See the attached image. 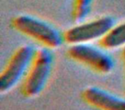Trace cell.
Wrapping results in <instances>:
<instances>
[{
    "instance_id": "7",
    "label": "cell",
    "mask_w": 125,
    "mask_h": 110,
    "mask_svg": "<svg viewBox=\"0 0 125 110\" xmlns=\"http://www.w3.org/2000/svg\"><path fill=\"white\" fill-rule=\"evenodd\" d=\"M99 45L105 50H114L125 47V22L115 24L107 34L99 40Z\"/></svg>"
},
{
    "instance_id": "8",
    "label": "cell",
    "mask_w": 125,
    "mask_h": 110,
    "mask_svg": "<svg viewBox=\"0 0 125 110\" xmlns=\"http://www.w3.org/2000/svg\"><path fill=\"white\" fill-rule=\"evenodd\" d=\"M94 0H73L71 16L75 22L81 23L88 16L92 11Z\"/></svg>"
},
{
    "instance_id": "5",
    "label": "cell",
    "mask_w": 125,
    "mask_h": 110,
    "mask_svg": "<svg viewBox=\"0 0 125 110\" xmlns=\"http://www.w3.org/2000/svg\"><path fill=\"white\" fill-rule=\"evenodd\" d=\"M115 25V19L104 16L86 22H81L62 32L64 43L68 45L90 43L99 40Z\"/></svg>"
},
{
    "instance_id": "1",
    "label": "cell",
    "mask_w": 125,
    "mask_h": 110,
    "mask_svg": "<svg viewBox=\"0 0 125 110\" xmlns=\"http://www.w3.org/2000/svg\"><path fill=\"white\" fill-rule=\"evenodd\" d=\"M54 55L52 49L41 47L35 50L30 66L21 81V93L27 98L38 96L52 75Z\"/></svg>"
},
{
    "instance_id": "6",
    "label": "cell",
    "mask_w": 125,
    "mask_h": 110,
    "mask_svg": "<svg viewBox=\"0 0 125 110\" xmlns=\"http://www.w3.org/2000/svg\"><path fill=\"white\" fill-rule=\"evenodd\" d=\"M82 99L98 110H125V97H121L96 86H90L82 92Z\"/></svg>"
},
{
    "instance_id": "3",
    "label": "cell",
    "mask_w": 125,
    "mask_h": 110,
    "mask_svg": "<svg viewBox=\"0 0 125 110\" xmlns=\"http://www.w3.org/2000/svg\"><path fill=\"white\" fill-rule=\"evenodd\" d=\"M67 56L76 62L101 75H107L113 71L115 62L105 49L91 45L90 43L70 45L66 52Z\"/></svg>"
},
{
    "instance_id": "9",
    "label": "cell",
    "mask_w": 125,
    "mask_h": 110,
    "mask_svg": "<svg viewBox=\"0 0 125 110\" xmlns=\"http://www.w3.org/2000/svg\"><path fill=\"white\" fill-rule=\"evenodd\" d=\"M122 60H123V66H124V71H125V47L123 48L122 51Z\"/></svg>"
},
{
    "instance_id": "2",
    "label": "cell",
    "mask_w": 125,
    "mask_h": 110,
    "mask_svg": "<svg viewBox=\"0 0 125 110\" xmlns=\"http://www.w3.org/2000/svg\"><path fill=\"white\" fill-rule=\"evenodd\" d=\"M16 31L32 39L41 47L56 49L64 43L63 35L53 25L30 15H19L11 20Z\"/></svg>"
},
{
    "instance_id": "4",
    "label": "cell",
    "mask_w": 125,
    "mask_h": 110,
    "mask_svg": "<svg viewBox=\"0 0 125 110\" xmlns=\"http://www.w3.org/2000/svg\"><path fill=\"white\" fill-rule=\"evenodd\" d=\"M36 49L22 45L12 53L0 73V93L4 94L22 81L30 66Z\"/></svg>"
}]
</instances>
